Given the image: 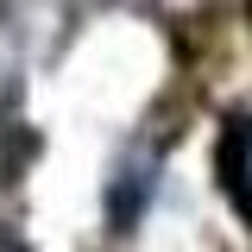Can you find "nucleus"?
I'll list each match as a JSON object with an SVG mask.
<instances>
[{
    "label": "nucleus",
    "mask_w": 252,
    "mask_h": 252,
    "mask_svg": "<svg viewBox=\"0 0 252 252\" xmlns=\"http://www.w3.org/2000/svg\"><path fill=\"white\" fill-rule=\"evenodd\" d=\"M215 170H220V189H227V202H233V208H240V220L252 227V114H233V120L220 126Z\"/></svg>",
    "instance_id": "obj_1"
}]
</instances>
